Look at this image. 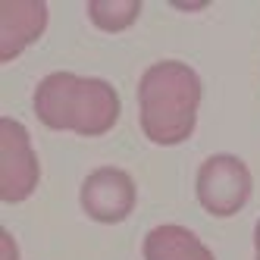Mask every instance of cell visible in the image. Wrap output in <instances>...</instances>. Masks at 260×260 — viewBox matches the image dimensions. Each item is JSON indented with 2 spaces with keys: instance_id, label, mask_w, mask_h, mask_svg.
<instances>
[{
  "instance_id": "obj_1",
  "label": "cell",
  "mask_w": 260,
  "mask_h": 260,
  "mask_svg": "<svg viewBox=\"0 0 260 260\" xmlns=\"http://www.w3.org/2000/svg\"><path fill=\"white\" fill-rule=\"evenodd\" d=\"M141 128L154 144H182L194 132L201 107V79L179 60L154 63L138 82Z\"/></svg>"
},
{
  "instance_id": "obj_2",
  "label": "cell",
  "mask_w": 260,
  "mask_h": 260,
  "mask_svg": "<svg viewBox=\"0 0 260 260\" xmlns=\"http://www.w3.org/2000/svg\"><path fill=\"white\" fill-rule=\"evenodd\" d=\"M35 113L53 132L104 135L119 119V94L104 79L53 72L35 88Z\"/></svg>"
},
{
  "instance_id": "obj_3",
  "label": "cell",
  "mask_w": 260,
  "mask_h": 260,
  "mask_svg": "<svg viewBox=\"0 0 260 260\" xmlns=\"http://www.w3.org/2000/svg\"><path fill=\"white\" fill-rule=\"evenodd\" d=\"M251 170L232 154H213L198 170V201L213 216H232L251 198Z\"/></svg>"
},
{
  "instance_id": "obj_4",
  "label": "cell",
  "mask_w": 260,
  "mask_h": 260,
  "mask_svg": "<svg viewBox=\"0 0 260 260\" xmlns=\"http://www.w3.org/2000/svg\"><path fill=\"white\" fill-rule=\"evenodd\" d=\"M38 188V157L16 119H0V201L19 204Z\"/></svg>"
},
{
  "instance_id": "obj_5",
  "label": "cell",
  "mask_w": 260,
  "mask_h": 260,
  "mask_svg": "<svg viewBox=\"0 0 260 260\" xmlns=\"http://www.w3.org/2000/svg\"><path fill=\"white\" fill-rule=\"evenodd\" d=\"M82 207L98 222H122L135 210V182L119 166H101L82 182Z\"/></svg>"
},
{
  "instance_id": "obj_6",
  "label": "cell",
  "mask_w": 260,
  "mask_h": 260,
  "mask_svg": "<svg viewBox=\"0 0 260 260\" xmlns=\"http://www.w3.org/2000/svg\"><path fill=\"white\" fill-rule=\"evenodd\" d=\"M47 4L41 0H10L0 7V60H13L44 35Z\"/></svg>"
},
{
  "instance_id": "obj_7",
  "label": "cell",
  "mask_w": 260,
  "mask_h": 260,
  "mask_svg": "<svg viewBox=\"0 0 260 260\" xmlns=\"http://www.w3.org/2000/svg\"><path fill=\"white\" fill-rule=\"evenodd\" d=\"M144 260H213V254L191 229L166 222L147 232Z\"/></svg>"
},
{
  "instance_id": "obj_8",
  "label": "cell",
  "mask_w": 260,
  "mask_h": 260,
  "mask_svg": "<svg viewBox=\"0 0 260 260\" xmlns=\"http://www.w3.org/2000/svg\"><path fill=\"white\" fill-rule=\"evenodd\" d=\"M138 0H91L88 4V16L101 31H122L138 19Z\"/></svg>"
},
{
  "instance_id": "obj_9",
  "label": "cell",
  "mask_w": 260,
  "mask_h": 260,
  "mask_svg": "<svg viewBox=\"0 0 260 260\" xmlns=\"http://www.w3.org/2000/svg\"><path fill=\"white\" fill-rule=\"evenodd\" d=\"M4 260H16V241L10 232H4Z\"/></svg>"
},
{
  "instance_id": "obj_10",
  "label": "cell",
  "mask_w": 260,
  "mask_h": 260,
  "mask_svg": "<svg viewBox=\"0 0 260 260\" xmlns=\"http://www.w3.org/2000/svg\"><path fill=\"white\" fill-rule=\"evenodd\" d=\"M254 245H257V260H260V222H257V229H254Z\"/></svg>"
}]
</instances>
